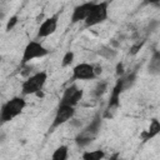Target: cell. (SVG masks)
Returning <instances> with one entry per match:
<instances>
[{"label":"cell","mask_w":160,"mask_h":160,"mask_svg":"<svg viewBox=\"0 0 160 160\" xmlns=\"http://www.w3.org/2000/svg\"><path fill=\"white\" fill-rule=\"evenodd\" d=\"M26 106V100L22 96H14L2 104L0 108V122H9L19 116Z\"/></svg>","instance_id":"cell-1"},{"label":"cell","mask_w":160,"mask_h":160,"mask_svg":"<svg viewBox=\"0 0 160 160\" xmlns=\"http://www.w3.org/2000/svg\"><path fill=\"white\" fill-rule=\"evenodd\" d=\"M109 4H110V1H108V0L100 1V2H94L90 12L88 14L85 20L82 21L84 26L86 29H89V28L96 26V25L106 21L108 16H109Z\"/></svg>","instance_id":"cell-2"},{"label":"cell","mask_w":160,"mask_h":160,"mask_svg":"<svg viewBox=\"0 0 160 160\" xmlns=\"http://www.w3.org/2000/svg\"><path fill=\"white\" fill-rule=\"evenodd\" d=\"M48 80L46 71H39L26 78L21 84L22 95H40Z\"/></svg>","instance_id":"cell-3"},{"label":"cell","mask_w":160,"mask_h":160,"mask_svg":"<svg viewBox=\"0 0 160 160\" xmlns=\"http://www.w3.org/2000/svg\"><path fill=\"white\" fill-rule=\"evenodd\" d=\"M100 129H101V118L95 116L92 119V121L88 126H85L82 130H80L78 132V135L75 136L76 145L80 148H84V146L89 145L90 142H92L96 139V136L99 135Z\"/></svg>","instance_id":"cell-4"},{"label":"cell","mask_w":160,"mask_h":160,"mask_svg":"<svg viewBox=\"0 0 160 160\" xmlns=\"http://www.w3.org/2000/svg\"><path fill=\"white\" fill-rule=\"evenodd\" d=\"M50 50L46 49L40 41L38 40H31L26 44L24 52H22V58H21V65H26L28 62H30L34 59H41L46 55H49Z\"/></svg>","instance_id":"cell-5"},{"label":"cell","mask_w":160,"mask_h":160,"mask_svg":"<svg viewBox=\"0 0 160 160\" xmlns=\"http://www.w3.org/2000/svg\"><path fill=\"white\" fill-rule=\"evenodd\" d=\"M74 115H75V106H70L66 104H59V106L55 111V115H54V120H52L49 130L52 131L54 129L64 125L65 122L71 120L74 118Z\"/></svg>","instance_id":"cell-6"},{"label":"cell","mask_w":160,"mask_h":160,"mask_svg":"<svg viewBox=\"0 0 160 160\" xmlns=\"http://www.w3.org/2000/svg\"><path fill=\"white\" fill-rule=\"evenodd\" d=\"M95 74V65L90 62H80L72 68L71 72V80L72 81H88V80H94L96 79Z\"/></svg>","instance_id":"cell-7"},{"label":"cell","mask_w":160,"mask_h":160,"mask_svg":"<svg viewBox=\"0 0 160 160\" xmlns=\"http://www.w3.org/2000/svg\"><path fill=\"white\" fill-rule=\"evenodd\" d=\"M82 96H84V90L81 88H79L76 84H72L64 90L59 104H66L70 106H76L81 101Z\"/></svg>","instance_id":"cell-8"},{"label":"cell","mask_w":160,"mask_h":160,"mask_svg":"<svg viewBox=\"0 0 160 160\" xmlns=\"http://www.w3.org/2000/svg\"><path fill=\"white\" fill-rule=\"evenodd\" d=\"M58 22H59V12L48 18V19H45L38 29L36 38L38 39H44V38H48V36L52 35L58 29Z\"/></svg>","instance_id":"cell-9"},{"label":"cell","mask_w":160,"mask_h":160,"mask_svg":"<svg viewBox=\"0 0 160 160\" xmlns=\"http://www.w3.org/2000/svg\"><path fill=\"white\" fill-rule=\"evenodd\" d=\"M92 5H94V1H86L80 5H76L71 12V24H78L80 21H84L88 14L90 12Z\"/></svg>","instance_id":"cell-10"},{"label":"cell","mask_w":160,"mask_h":160,"mask_svg":"<svg viewBox=\"0 0 160 160\" xmlns=\"http://www.w3.org/2000/svg\"><path fill=\"white\" fill-rule=\"evenodd\" d=\"M125 91L124 89V81H122V76L119 78L111 90L110 94V99H109V104H108V109H116L120 105V95Z\"/></svg>","instance_id":"cell-11"},{"label":"cell","mask_w":160,"mask_h":160,"mask_svg":"<svg viewBox=\"0 0 160 160\" xmlns=\"http://www.w3.org/2000/svg\"><path fill=\"white\" fill-rule=\"evenodd\" d=\"M159 132H160V122H159V120H158L156 118H154V119L150 121V126H149V129L145 130V131L141 134V136H142L144 141H148V140L155 138Z\"/></svg>","instance_id":"cell-12"},{"label":"cell","mask_w":160,"mask_h":160,"mask_svg":"<svg viewBox=\"0 0 160 160\" xmlns=\"http://www.w3.org/2000/svg\"><path fill=\"white\" fill-rule=\"evenodd\" d=\"M148 70L151 75H159L160 74V52L158 50L154 51V54L150 59Z\"/></svg>","instance_id":"cell-13"},{"label":"cell","mask_w":160,"mask_h":160,"mask_svg":"<svg viewBox=\"0 0 160 160\" xmlns=\"http://www.w3.org/2000/svg\"><path fill=\"white\" fill-rule=\"evenodd\" d=\"M69 158V148L66 145H60L56 148L51 155L52 160H66Z\"/></svg>","instance_id":"cell-14"},{"label":"cell","mask_w":160,"mask_h":160,"mask_svg":"<svg viewBox=\"0 0 160 160\" xmlns=\"http://www.w3.org/2000/svg\"><path fill=\"white\" fill-rule=\"evenodd\" d=\"M98 55H100L101 58H104L106 60H110L116 56V50H114L112 48H110L108 45H101L98 49Z\"/></svg>","instance_id":"cell-15"},{"label":"cell","mask_w":160,"mask_h":160,"mask_svg":"<svg viewBox=\"0 0 160 160\" xmlns=\"http://www.w3.org/2000/svg\"><path fill=\"white\" fill-rule=\"evenodd\" d=\"M81 158L84 160H100L102 158H105V152L104 150H92V151H85Z\"/></svg>","instance_id":"cell-16"},{"label":"cell","mask_w":160,"mask_h":160,"mask_svg":"<svg viewBox=\"0 0 160 160\" xmlns=\"http://www.w3.org/2000/svg\"><path fill=\"white\" fill-rule=\"evenodd\" d=\"M106 88H108V82H106V81H100V82H98V85L95 86L92 94H94L96 98H100V96L106 91Z\"/></svg>","instance_id":"cell-17"},{"label":"cell","mask_w":160,"mask_h":160,"mask_svg":"<svg viewBox=\"0 0 160 160\" xmlns=\"http://www.w3.org/2000/svg\"><path fill=\"white\" fill-rule=\"evenodd\" d=\"M72 61H74V52H72V51H66V52H65V55L62 56L61 66H62V68L70 66Z\"/></svg>","instance_id":"cell-18"},{"label":"cell","mask_w":160,"mask_h":160,"mask_svg":"<svg viewBox=\"0 0 160 160\" xmlns=\"http://www.w3.org/2000/svg\"><path fill=\"white\" fill-rule=\"evenodd\" d=\"M16 22H18V16H12V18L8 21V24H6V31H10V30L16 25Z\"/></svg>","instance_id":"cell-19"},{"label":"cell","mask_w":160,"mask_h":160,"mask_svg":"<svg viewBox=\"0 0 160 160\" xmlns=\"http://www.w3.org/2000/svg\"><path fill=\"white\" fill-rule=\"evenodd\" d=\"M144 5H154V6H159L160 5V0H145L144 2H142Z\"/></svg>","instance_id":"cell-20"},{"label":"cell","mask_w":160,"mask_h":160,"mask_svg":"<svg viewBox=\"0 0 160 160\" xmlns=\"http://www.w3.org/2000/svg\"><path fill=\"white\" fill-rule=\"evenodd\" d=\"M116 74L118 75H122L124 74V68H122V64H118V68H116Z\"/></svg>","instance_id":"cell-21"}]
</instances>
